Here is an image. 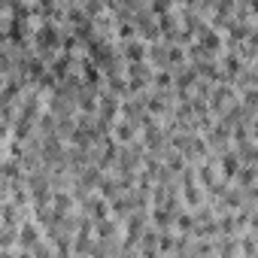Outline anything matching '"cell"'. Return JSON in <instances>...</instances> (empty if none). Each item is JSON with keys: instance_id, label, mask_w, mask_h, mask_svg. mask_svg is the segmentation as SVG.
<instances>
[{"instance_id": "cell-1", "label": "cell", "mask_w": 258, "mask_h": 258, "mask_svg": "<svg viewBox=\"0 0 258 258\" xmlns=\"http://www.w3.org/2000/svg\"><path fill=\"white\" fill-rule=\"evenodd\" d=\"M121 49H124V58L131 61V67L143 64V61H146V55H149V52H146V46H143L140 40H131V43H124Z\"/></svg>"}, {"instance_id": "cell-2", "label": "cell", "mask_w": 258, "mask_h": 258, "mask_svg": "<svg viewBox=\"0 0 258 258\" xmlns=\"http://www.w3.org/2000/svg\"><path fill=\"white\" fill-rule=\"evenodd\" d=\"M112 134H115L121 143H131V140H134V124L127 121V118H118V124L112 127Z\"/></svg>"}]
</instances>
